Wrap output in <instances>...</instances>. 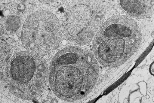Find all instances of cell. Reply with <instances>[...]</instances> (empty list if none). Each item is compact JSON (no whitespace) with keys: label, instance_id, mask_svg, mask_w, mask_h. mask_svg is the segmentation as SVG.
<instances>
[{"label":"cell","instance_id":"cell-1","mask_svg":"<svg viewBox=\"0 0 154 103\" xmlns=\"http://www.w3.org/2000/svg\"><path fill=\"white\" fill-rule=\"evenodd\" d=\"M99 75L98 63L94 54L79 47H68L58 52L51 61L49 86L60 99L79 101L94 89Z\"/></svg>","mask_w":154,"mask_h":103},{"label":"cell","instance_id":"cell-2","mask_svg":"<svg viewBox=\"0 0 154 103\" xmlns=\"http://www.w3.org/2000/svg\"><path fill=\"white\" fill-rule=\"evenodd\" d=\"M141 38L140 29L133 19L123 15L112 16L104 22L93 39V53L104 66L115 68L134 54Z\"/></svg>","mask_w":154,"mask_h":103},{"label":"cell","instance_id":"cell-4","mask_svg":"<svg viewBox=\"0 0 154 103\" xmlns=\"http://www.w3.org/2000/svg\"><path fill=\"white\" fill-rule=\"evenodd\" d=\"M62 27L53 12L43 8L29 15L22 26L20 38L27 51L41 57L50 55L59 47Z\"/></svg>","mask_w":154,"mask_h":103},{"label":"cell","instance_id":"cell-6","mask_svg":"<svg viewBox=\"0 0 154 103\" xmlns=\"http://www.w3.org/2000/svg\"><path fill=\"white\" fill-rule=\"evenodd\" d=\"M119 6L126 14L138 19L149 17L154 14V1H119Z\"/></svg>","mask_w":154,"mask_h":103},{"label":"cell","instance_id":"cell-7","mask_svg":"<svg viewBox=\"0 0 154 103\" xmlns=\"http://www.w3.org/2000/svg\"><path fill=\"white\" fill-rule=\"evenodd\" d=\"M11 48L8 41L2 36L1 38V67H5L12 57Z\"/></svg>","mask_w":154,"mask_h":103},{"label":"cell","instance_id":"cell-8","mask_svg":"<svg viewBox=\"0 0 154 103\" xmlns=\"http://www.w3.org/2000/svg\"><path fill=\"white\" fill-rule=\"evenodd\" d=\"M154 62L152 63V64H151L150 67L149 71L150 73L152 74V75H154Z\"/></svg>","mask_w":154,"mask_h":103},{"label":"cell","instance_id":"cell-3","mask_svg":"<svg viewBox=\"0 0 154 103\" xmlns=\"http://www.w3.org/2000/svg\"><path fill=\"white\" fill-rule=\"evenodd\" d=\"M49 71L42 57L27 51L19 52L7 63L5 83L14 95L31 101L38 98L46 90Z\"/></svg>","mask_w":154,"mask_h":103},{"label":"cell","instance_id":"cell-5","mask_svg":"<svg viewBox=\"0 0 154 103\" xmlns=\"http://www.w3.org/2000/svg\"><path fill=\"white\" fill-rule=\"evenodd\" d=\"M105 14V5L101 1H70L64 10L63 32L72 43L87 44L98 32L104 23Z\"/></svg>","mask_w":154,"mask_h":103}]
</instances>
